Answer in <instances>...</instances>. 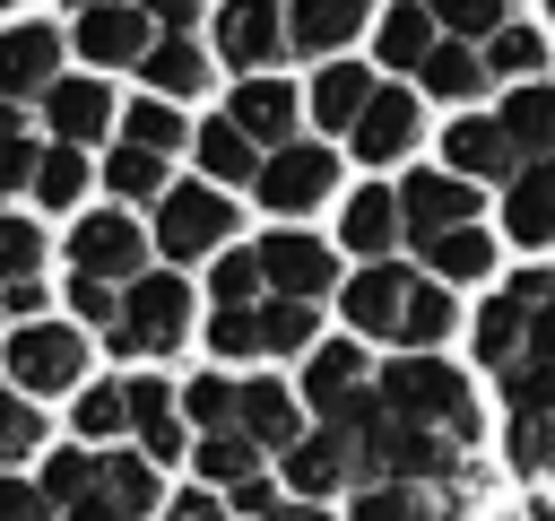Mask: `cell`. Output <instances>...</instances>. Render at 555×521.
I'll return each mask as SVG.
<instances>
[{
    "instance_id": "9",
    "label": "cell",
    "mask_w": 555,
    "mask_h": 521,
    "mask_svg": "<svg viewBox=\"0 0 555 521\" xmlns=\"http://www.w3.org/2000/svg\"><path fill=\"white\" fill-rule=\"evenodd\" d=\"M486 182H468V174H451V165H416L408 182H399V217H408V252L416 243H434V234H451V226H468L486 200H477Z\"/></svg>"
},
{
    "instance_id": "15",
    "label": "cell",
    "mask_w": 555,
    "mask_h": 521,
    "mask_svg": "<svg viewBox=\"0 0 555 521\" xmlns=\"http://www.w3.org/2000/svg\"><path fill=\"white\" fill-rule=\"evenodd\" d=\"M408 243V217H399V182H356L338 200V252L356 260H399Z\"/></svg>"
},
{
    "instance_id": "22",
    "label": "cell",
    "mask_w": 555,
    "mask_h": 521,
    "mask_svg": "<svg viewBox=\"0 0 555 521\" xmlns=\"http://www.w3.org/2000/svg\"><path fill=\"white\" fill-rule=\"evenodd\" d=\"M304 425H312V408H304L295 382H278V373H243V434H251L269 460H278Z\"/></svg>"
},
{
    "instance_id": "40",
    "label": "cell",
    "mask_w": 555,
    "mask_h": 521,
    "mask_svg": "<svg viewBox=\"0 0 555 521\" xmlns=\"http://www.w3.org/2000/svg\"><path fill=\"white\" fill-rule=\"evenodd\" d=\"M104 191H113V200H139V208H156V200L173 191V174H165V156H156V148H130V139H121V148L104 156Z\"/></svg>"
},
{
    "instance_id": "30",
    "label": "cell",
    "mask_w": 555,
    "mask_h": 521,
    "mask_svg": "<svg viewBox=\"0 0 555 521\" xmlns=\"http://www.w3.org/2000/svg\"><path fill=\"white\" fill-rule=\"evenodd\" d=\"M260 469H278L243 425H225V434H191V478L199 486H217V495H234L243 478H260Z\"/></svg>"
},
{
    "instance_id": "12",
    "label": "cell",
    "mask_w": 555,
    "mask_h": 521,
    "mask_svg": "<svg viewBox=\"0 0 555 521\" xmlns=\"http://www.w3.org/2000/svg\"><path fill=\"white\" fill-rule=\"evenodd\" d=\"M416 139H425V113H416V96L408 87H373V104L356 113V130H347V148H356V165H408L416 156Z\"/></svg>"
},
{
    "instance_id": "52",
    "label": "cell",
    "mask_w": 555,
    "mask_h": 521,
    "mask_svg": "<svg viewBox=\"0 0 555 521\" xmlns=\"http://www.w3.org/2000/svg\"><path fill=\"white\" fill-rule=\"evenodd\" d=\"M225 504H234V521H269V512L286 504V486H278V469H260V478H243Z\"/></svg>"
},
{
    "instance_id": "55",
    "label": "cell",
    "mask_w": 555,
    "mask_h": 521,
    "mask_svg": "<svg viewBox=\"0 0 555 521\" xmlns=\"http://www.w3.org/2000/svg\"><path fill=\"white\" fill-rule=\"evenodd\" d=\"M69 9H95V0H69Z\"/></svg>"
},
{
    "instance_id": "17",
    "label": "cell",
    "mask_w": 555,
    "mask_h": 521,
    "mask_svg": "<svg viewBox=\"0 0 555 521\" xmlns=\"http://www.w3.org/2000/svg\"><path fill=\"white\" fill-rule=\"evenodd\" d=\"M217 61L225 69H278L286 61V9L278 0H225L217 9Z\"/></svg>"
},
{
    "instance_id": "13",
    "label": "cell",
    "mask_w": 555,
    "mask_h": 521,
    "mask_svg": "<svg viewBox=\"0 0 555 521\" xmlns=\"http://www.w3.org/2000/svg\"><path fill=\"white\" fill-rule=\"evenodd\" d=\"M295 391H304V408H312V417H338L347 399H364V391H373V347H364L356 330H347V339H321V347L304 356Z\"/></svg>"
},
{
    "instance_id": "47",
    "label": "cell",
    "mask_w": 555,
    "mask_h": 521,
    "mask_svg": "<svg viewBox=\"0 0 555 521\" xmlns=\"http://www.w3.org/2000/svg\"><path fill=\"white\" fill-rule=\"evenodd\" d=\"M35 156H43L35 148V122L0 96V191H35Z\"/></svg>"
},
{
    "instance_id": "43",
    "label": "cell",
    "mask_w": 555,
    "mask_h": 521,
    "mask_svg": "<svg viewBox=\"0 0 555 521\" xmlns=\"http://www.w3.org/2000/svg\"><path fill=\"white\" fill-rule=\"evenodd\" d=\"M199 339H208L217 365H251V356H260V304H208Z\"/></svg>"
},
{
    "instance_id": "26",
    "label": "cell",
    "mask_w": 555,
    "mask_h": 521,
    "mask_svg": "<svg viewBox=\"0 0 555 521\" xmlns=\"http://www.w3.org/2000/svg\"><path fill=\"white\" fill-rule=\"evenodd\" d=\"M61 78V35L52 26H0V96L26 104Z\"/></svg>"
},
{
    "instance_id": "37",
    "label": "cell",
    "mask_w": 555,
    "mask_h": 521,
    "mask_svg": "<svg viewBox=\"0 0 555 521\" xmlns=\"http://www.w3.org/2000/svg\"><path fill=\"white\" fill-rule=\"evenodd\" d=\"M434 43H442V26H434L425 0H390L382 9V69H425Z\"/></svg>"
},
{
    "instance_id": "29",
    "label": "cell",
    "mask_w": 555,
    "mask_h": 521,
    "mask_svg": "<svg viewBox=\"0 0 555 521\" xmlns=\"http://www.w3.org/2000/svg\"><path fill=\"white\" fill-rule=\"evenodd\" d=\"M364 17H373V0H295L286 9V52H347L356 35H364Z\"/></svg>"
},
{
    "instance_id": "1",
    "label": "cell",
    "mask_w": 555,
    "mask_h": 521,
    "mask_svg": "<svg viewBox=\"0 0 555 521\" xmlns=\"http://www.w3.org/2000/svg\"><path fill=\"white\" fill-rule=\"evenodd\" d=\"M338 313H347V330L364 347L382 339L399 356H425V347H442L460 330V287L425 278L416 260H356L338 278Z\"/></svg>"
},
{
    "instance_id": "32",
    "label": "cell",
    "mask_w": 555,
    "mask_h": 521,
    "mask_svg": "<svg viewBox=\"0 0 555 521\" xmlns=\"http://www.w3.org/2000/svg\"><path fill=\"white\" fill-rule=\"evenodd\" d=\"M373 69H356V61H330V69H312V122L330 130V139H347L356 130V113L373 104Z\"/></svg>"
},
{
    "instance_id": "3",
    "label": "cell",
    "mask_w": 555,
    "mask_h": 521,
    "mask_svg": "<svg viewBox=\"0 0 555 521\" xmlns=\"http://www.w3.org/2000/svg\"><path fill=\"white\" fill-rule=\"evenodd\" d=\"M87 373H95V330H87V321H69V313L9 321V339H0V382H17L26 399H69Z\"/></svg>"
},
{
    "instance_id": "11",
    "label": "cell",
    "mask_w": 555,
    "mask_h": 521,
    "mask_svg": "<svg viewBox=\"0 0 555 521\" xmlns=\"http://www.w3.org/2000/svg\"><path fill=\"white\" fill-rule=\"evenodd\" d=\"M121 382H130V443H139L156 469L191 460V417H182L173 373H121Z\"/></svg>"
},
{
    "instance_id": "19",
    "label": "cell",
    "mask_w": 555,
    "mask_h": 521,
    "mask_svg": "<svg viewBox=\"0 0 555 521\" xmlns=\"http://www.w3.org/2000/svg\"><path fill=\"white\" fill-rule=\"evenodd\" d=\"M442 165L468 174V182H512V174H520V148H512V130H503L494 113H451V130H442Z\"/></svg>"
},
{
    "instance_id": "28",
    "label": "cell",
    "mask_w": 555,
    "mask_h": 521,
    "mask_svg": "<svg viewBox=\"0 0 555 521\" xmlns=\"http://www.w3.org/2000/svg\"><path fill=\"white\" fill-rule=\"evenodd\" d=\"M69 443H130V382L121 373H87L69 391Z\"/></svg>"
},
{
    "instance_id": "53",
    "label": "cell",
    "mask_w": 555,
    "mask_h": 521,
    "mask_svg": "<svg viewBox=\"0 0 555 521\" xmlns=\"http://www.w3.org/2000/svg\"><path fill=\"white\" fill-rule=\"evenodd\" d=\"M43 304H52V287H43V278H17V287H0V313H9V321H35Z\"/></svg>"
},
{
    "instance_id": "7",
    "label": "cell",
    "mask_w": 555,
    "mask_h": 521,
    "mask_svg": "<svg viewBox=\"0 0 555 521\" xmlns=\"http://www.w3.org/2000/svg\"><path fill=\"white\" fill-rule=\"evenodd\" d=\"M69 269L130 287V278H147V269H156V234H147L130 208H87V217L69 226Z\"/></svg>"
},
{
    "instance_id": "34",
    "label": "cell",
    "mask_w": 555,
    "mask_h": 521,
    "mask_svg": "<svg viewBox=\"0 0 555 521\" xmlns=\"http://www.w3.org/2000/svg\"><path fill=\"white\" fill-rule=\"evenodd\" d=\"M312 347H321V304H304V295H260V356L304 365Z\"/></svg>"
},
{
    "instance_id": "54",
    "label": "cell",
    "mask_w": 555,
    "mask_h": 521,
    "mask_svg": "<svg viewBox=\"0 0 555 521\" xmlns=\"http://www.w3.org/2000/svg\"><path fill=\"white\" fill-rule=\"evenodd\" d=\"M139 9H147V17H156V26H165V35H182V26H191V17H199V0H139Z\"/></svg>"
},
{
    "instance_id": "25",
    "label": "cell",
    "mask_w": 555,
    "mask_h": 521,
    "mask_svg": "<svg viewBox=\"0 0 555 521\" xmlns=\"http://www.w3.org/2000/svg\"><path fill=\"white\" fill-rule=\"evenodd\" d=\"M494 226L486 217H468V226H451V234H434V243H416V269L425 278H442V287H477V278H494Z\"/></svg>"
},
{
    "instance_id": "21",
    "label": "cell",
    "mask_w": 555,
    "mask_h": 521,
    "mask_svg": "<svg viewBox=\"0 0 555 521\" xmlns=\"http://www.w3.org/2000/svg\"><path fill=\"white\" fill-rule=\"evenodd\" d=\"M225 122H234V130H251L260 148H286V139H295V122H304V96H295L286 78L251 69V78L225 96Z\"/></svg>"
},
{
    "instance_id": "38",
    "label": "cell",
    "mask_w": 555,
    "mask_h": 521,
    "mask_svg": "<svg viewBox=\"0 0 555 521\" xmlns=\"http://www.w3.org/2000/svg\"><path fill=\"white\" fill-rule=\"evenodd\" d=\"M182 417H191V434H225V425H243V373H225V365L191 373V382H182Z\"/></svg>"
},
{
    "instance_id": "44",
    "label": "cell",
    "mask_w": 555,
    "mask_h": 521,
    "mask_svg": "<svg viewBox=\"0 0 555 521\" xmlns=\"http://www.w3.org/2000/svg\"><path fill=\"white\" fill-rule=\"evenodd\" d=\"M486 69H494V78H512V87H520V78H538V69H546V35H538V26H520V17H512V26H494V35H486Z\"/></svg>"
},
{
    "instance_id": "46",
    "label": "cell",
    "mask_w": 555,
    "mask_h": 521,
    "mask_svg": "<svg viewBox=\"0 0 555 521\" xmlns=\"http://www.w3.org/2000/svg\"><path fill=\"white\" fill-rule=\"evenodd\" d=\"M17 278H43V226L26 208H0V287Z\"/></svg>"
},
{
    "instance_id": "35",
    "label": "cell",
    "mask_w": 555,
    "mask_h": 521,
    "mask_svg": "<svg viewBox=\"0 0 555 521\" xmlns=\"http://www.w3.org/2000/svg\"><path fill=\"white\" fill-rule=\"evenodd\" d=\"M52 452V417L43 399H26L17 382H0V469H35Z\"/></svg>"
},
{
    "instance_id": "50",
    "label": "cell",
    "mask_w": 555,
    "mask_h": 521,
    "mask_svg": "<svg viewBox=\"0 0 555 521\" xmlns=\"http://www.w3.org/2000/svg\"><path fill=\"white\" fill-rule=\"evenodd\" d=\"M0 521H61L52 495L35 486V469H0Z\"/></svg>"
},
{
    "instance_id": "33",
    "label": "cell",
    "mask_w": 555,
    "mask_h": 521,
    "mask_svg": "<svg viewBox=\"0 0 555 521\" xmlns=\"http://www.w3.org/2000/svg\"><path fill=\"white\" fill-rule=\"evenodd\" d=\"M139 78H147V96L191 104V96L208 87V52H199L191 35H156V43H147V61H139Z\"/></svg>"
},
{
    "instance_id": "57",
    "label": "cell",
    "mask_w": 555,
    "mask_h": 521,
    "mask_svg": "<svg viewBox=\"0 0 555 521\" xmlns=\"http://www.w3.org/2000/svg\"><path fill=\"white\" fill-rule=\"evenodd\" d=\"M546 17H555V0H546Z\"/></svg>"
},
{
    "instance_id": "51",
    "label": "cell",
    "mask_w": 555,
    "mask_h": 521,
    "mask_svg": "<svg viewBox=\"0 0 555 521\" xmlns=\"http://www.w3.org/2000/svg\"><path fill=\"white\" fill-rule=\"evenodd\" d=\"M156 521H234V504L217 495V486H199V478H182L173 495H165V512Z\"/></svg>"
},
{
    "instance_id": "36",
    "label": "cell",
    "mask_w": 555,
    "mask_h": 521,
    "mask_svg": "<svg viewBox=\"0 0 555 521\" xmlns=\"http://www.w3.org/2000/svg\"><path fill=\"white\" fill-rule=\"evenodd\" d=\"M416 78H425V96H442V104H477V96L494 87V69H486V52H468L460 35H451V43H434Z\"/></svg>"
},
{
    "instance_id": "5",
    "label": "cell",
    "mask_w": 555,
    "mask_h": 521,
    "mask_svg": "<svg viewBox=\"0 0 555 521\" xmlns=\"http://www.w3.org/2000/svg\"><path fill=\"white\" fill-rule=\"evenodd\" d=\"M234 226H243V208H234V191H217V182H173L165 200H156V217H147V234H156V260H217L225 243H234Z\"/></svg>"
},
{
    "instance_id": "6",
    "label": "cell",
    "mask_w": 555,
    "mask_h": 521,
    "mask_svg": "<svg viewBox=\"0 0 555 521\" xmlns=\"http://www.w3.org/2000/svg\"><path fill=\"white\" fill-rule=\"evenodd\" d=\"M251 200H260L278 226L330 208V200H338V148H321V139H286V148H269L260 174H251Z\"/></svg>"
},
{
    "instance_id": "48",
    "label": "cell",
    "mask_w": 555,
    "mask_h": 521,
    "mask_svg": "<svg viewBox=\"0 0 555 521\" xmlns=\"http://www.w3.org/2000/svg\"><path fill=\"white\" fill-rule=\"evenodd\" d=\"M61 304H69V321H87V330H113V321H121V287H113V278H87V269H69Z\"/></svg>"
},
{
    "instance_id": "16",
    "label": "cell",
    "mask_w": 555,
    "mask_h": 521,
    "mask_svg": "<svg viewBox=\"0 0 555 521\" xmlns=\"http://www.w3.org/2000/svg\"><path fill=\"white\" fill-rule=\"evenodd\" d=\"M468 512V486H425V478H373L347 495L338 521H460Z\"/></svg>"
},
{
    "instance_id": "41",
    "label": "cell",
    "mask_w": 555,
    "mask_h": 521,
    "mask_svg": "<svg viewBox=\"0 0 555 521\" xmlns=\"http://www.w3.org/2000/svg\"><path fill=\"white\" fill-rule=\"evenodd\" d=\"M87 182H95V165H87V148H43L35 156V208H78L87 200Z\"/></svg>"
},
{
    "instance_id": "14",
    "label": "cell",
    "mask_w": 555,
    "mask_h": 521,
    "mask_svg": "<svg viewBox=\"0 0 555 521\" xmlns=\"http://www.w3.org/2000/svg\"><path fill=\"white\" fill-rule=\"evenodd\" d=\"M95 69H139L147 61V43H156V17L139 9V0H95V9H78V35H69Z\"/></svg>"
},
{
    "instance_id": "4",
    "label": "cell",
    "mask_w": 555,
    "mask_h": 521,
    "mask_svg": "<svg viewBox=\"0 0 555 521\" xmlns=\"http://www.w3.org/2000/svg\"><path fill=\"white\" fill-rule=\"evenodd\" d=\"M191 330H199V295H191V278H182L173 260H156L147 278H130V287H121V321L104 330V356L156 365V356H173Z\"/></svg>"
},
{
    "instance_id": "31",
    "label": "cell",
    "mask_w": 555,
    "mask_h": 521,
    "mask_svg": "<svg viewBox=\"0 0 555 521\" xmlns=\"http://www.w3.org/2000/svg\"><path fill=\"white\" fill-rule=\"evenodd\" d=\"M494 122L512 130V148H520V165H538V156H555V87H546V78H520V87H503V104H494Z\"/></svg>"
},
{
    "instance_id": "20",
    "label": "cell",
    "mask_w": 555,
    "mask_h": 521,
    "mask_svg": "<svg viewBox=\"0 0 555 521\" xmlns=\"http://www.w3.org/2000/svg\"><path fill=\"white\" fill-rule=\"evenodd\" d=\"M529 330H538V313H529V304H520V287L503 278V287L468 313V356H477V373H503V365L529 347Z\"/></svg>"
},
{
    "instance_id": "49",
    "label": "cell",
    "mask_w": 555,
    "mask_h": 521,
    "mask_svg": "<svg viewBox=\"0 0 555 521\" xmlns=\"http://www.w3.org/2000/svg\"><path fill=\"white\" fill-rule=\"evenodd\" d=\"M425 9H434V26H451L460 43H486L494 26H512V9H503V0H425Z\"/></svg>"
},
{
    "instance_id": "8",
    "label": "cell",
    "mask_w": 555,
    "mask_h": 521,
    "mask_svg": "<svg viewBox=\"0 0 555 521\" xmlns=\"http://www.w3.org/2000/svg\"><path fill=\"white\" fill-rule=\"evenodd\" d=\"M251 252H260V278H269V295H304V304L338 295V243H330V234H304V226H269Z\"/></svg>"
},
{
    "instance_id": "10",
    "label": "cell",
    "mask_w": 555,
    "mask_h": 521,
    "mask_svg": "<svg viewBox=\"0 0 555 521\" xmlns=\"http://www.w3.org/2000/svg\"><path fill=\"white\" fill-rule=\"evenodd\" d=\"M278 486H286V495H304V504L356 495V452H347V434L312 417V425H304V434L278 452Z\"/></svg>"
},
{
    "instance_id": "45",
    "label": "cell",
    "mask_w": 555,
    "mask_h": 521,
    "mask_svg": "<svg viewBox=\"0 0 555 521\" xmlns=\"http://www.w3.org/2000/svg\"><path fill=\"white\" fill-rule=\"evenodd\" d=\"M260 295H269L260 252H251V243H225V252L208 260V304H260Z\"/></svg>"
},
{
    "instance_id": "23",
    "label": "cell",
    "mask_w": 555,
    "mask_h": 521,
    "mask_svg": "<svg viewBox=\"0 0 555 521\" xmlns=\"http://www.w3.org/2000/svg\"><path fill=\"white\" fill-rule=\"evenodd\" d=\"M494 399H503V417H555V321H538L529 347L494 373Z\"/></svg>"
},
{
    "instance_id": "56",
    "label": "cell",
    "mask_w": 555,
    "mask_h": 521,
    "mask_svg": "<svg viewBox=\"0 0 555 521\" xmlns=\"http://www.w3.org/2000/svg\"><path fill=\"white\" fill-rule=\"evenodd\" d=\"M0 9H17V0H0Z\"/></svg>"
},
{
    "instance_id": "42",
    "label": "cell",
    "mask_w": 555,
    "mask_h": 521,
    "mask_svg": "<svg viewBox=\"0 0 555 521\" xmlns=\"http://www.w3.org/2000/svg\"><path fill=\"white\" fill-rule=\"evenodd\" d=\"M121 139H130V148L173 156V148H191V122H182V104H173V96H139V104L121 113Z\"/></svg>"
},
{
    "instance_id": "39",
    "label": "cell",
    "mask_w": 555,
    "mask_h": 521,
    "mask_svg": "<svg viewBox=\"0 0 555 521\" xmlns=\"http://www.w3.org/2000/svg\"><path fill=\"white\" fill-rule=\"evenodd\" d=\"M35 486L52 495V512H78V504L95 495V443H52V452L35 460Z\"/></svg>"
},
{
    "instance_id": "18",
    "label": "cell",
    "mask_w": 555,
    "mask_h": 521,
    "mask_svg": "<svg viewBox=\"0 0 555 521\" xmlns=\"http://www.w3.org/2000/svg\"><path fill=\"white\" fill-rule=\"evenodd\" d=\"M113 122H121V104H113L104 78H52V87H43V130H52L61 148H95Z\"/></svg>"
},
{
    "instance_id": "27",
    "label": "cell",
    "mask_w": 555,
    "mask_h": 521,
    "mask_svg": "<svg viewBox=\"0 0 555 521\" xmlns=\"http://www.w3.org/2000/svg\"><path fill=\"white\" fill-rule=\"evenodd\" d=\"M191 156H199V182H217V191H251V174H260V156H269V148L217 113V122H199V130H191Z\"/></svg>"
},
{
    "instance_id": "24",
    "label": "cell",
    "mask_w": 555,
    "mask_h": 521,
    "mask_svg": "<svg viewBox=\"0 0 555 521\" xmlns=\"http://www.w3.org/2000/svg\"><path fill=\"white\" fill-rule=\"evenodd\" d=\"M503 234L520 252H555V156H538L503 182Z\"/></svg>"
},
{
    "instance_id": "2",
    "label": "cell",
    "mask_w": 555,
    "mask_h": 521,
    "mask_svg": "<svg viewBox=\"0 0 555 521\" xmlns=\"http://www.w3.org/2000/svg\"><path fill=\"white\" fill-rule=\"evenodd\" d=\"M373 399H382L390 417H408V425H425V434L460 443V452H477V443H486V399H477V382H468L442 347L373 365Z\"/></svg>"
}]
</instances>
